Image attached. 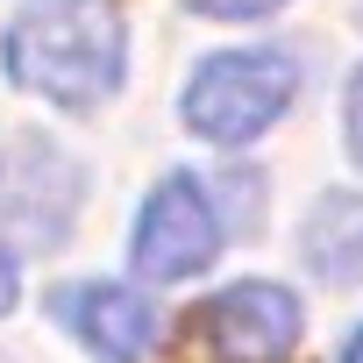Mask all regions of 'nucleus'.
<instances>
[{"mask_svg":"<svg viewBox=\"0 0 363 363\" xmlns=\"http://www.w3.org/2000/svg\"><path fill=\"white\" fill-rule=\"evenodd\" d=\"M299 100V65L285 50H221L186 79V128L214 150H242L257 135H271L285 121V107Z\"/></svg>","mask_w":363,"mask_h":363,"instance_id":"f03ea898","label":"nucleus"},{"mask_svg":"<svg viewBox=\"0 0 363 363\" xmlns=\"http://www.w3.org/2000/svg\"><path fill=\"white\" fill-rule=\"evenodd\" d=\"M342 363H363V328H356V335L342 342Z\"/></svg>","mask_w":363,"mask_h":363,"instance_id":"9d476101","label":"nucleus"},{"mask_svg":"<svg viewBox=\"0 0 363 363\" xmlns=\"http://www.w3.org/2000/svg\"><path fill=\"white\" fill-rule=\"evenodd\" d=\"M342 135H349V157L363 164V65L349 72V93H342Z\"/></svg>","mask_w":363,"mask_h":363,"instance_id":"6e6552de","label":"nucleus"},{"mask_svg":"<svg viewBox=\"0 0 363 363\" xmlns=\"http://www.w3.org/2000/svg\"><path fill=\"white\" fill-rule=\"evenodd\" d=\"M299 250H306L313 278L363 285V193H320L299 228Z\"/></svg>","mask_w":363,"mask_h":363,"instance_id":"423d86ee","label":"nucleus"},{"mask_svg":"<svg viewBox=\"0 0 363 363\" xmlns=\"http://www.w3.org/2000/svg\"><path fill=\"white\" fill-rule=\"evenodd\" d=\"M0 65L22 93H43L86 114L121 93V72H128L121 8L114 0H22L8 36H0Z\"/></svg>","mask_w":363,"mask_h":363,"instance_id":"f257e3e1","label":"nucleus"},{"mask_svg":"<svg viewBox=\"0 0 363 363\" xmlns=\"http://www.w3.org/2000/svg\"><path fill=\"white\" fill-rule=\"evenodd\" d=\"M193 15H207V22H264V15H278L285 0H186Z\"/></svg>","mask_w":363,"mask_h":363,"instance_id":"0eeeda50","label":"nucleus"},{"mask_svg":"<svg viewBox=\"0 0 363 363\" xmlns=\"http://www.w3.org/2000/svg\"><path fill=\"white\" fill-rule=\"evenodd\" d=\"M135 271L150 285H186L221 257V214L193 171H164L135 214Z\"/></svg>","mask_w":363,"mask_h":363,"instance_id":"7ed1b4c3","label":"nucleus"},{"mask_svg":"<svg viewBox=\"0 0 363 363\" xmlns=\"http://www.w3.org/2000/svg\"><path fill=\"white\" fill-rule=\"evenodd\" d=\"M299 328H306L299 299L271 278H242V285L214 292L200 313V342L214 363H285L299 349Z\"/></svg>","mask_w":363,"mask_h":363,"instance_id":"20e7f679","label":"nucleus"},{"mask_svg":"<svg viewBox=\"0 0 363 363\" xmlns=\"http://www.w3.org/2000/svg\"><path fill=\"white\" fill-rule=\"evenodd\" d=\"M50 320L100 363H143L157 342V306L121 278H72L50 292Z\"/></svg>","mask_w":363,"mask_h":363,"instance_id":"39448f33","label":"nucleus"},{"mask_svg":"<svg viewBox=\"0 0 363 363\" xmlns=\"http://www.w3.org/2000/svg\"><path fill=\"white\" fill-rule=\"evenodd\" d=\"M15 299H22V264H15L8 242H0V313H15Z\"/></svg>","mask_w":363,"mask_h":363,"instance_id":"1a4fd4ad","label":"nucleus"}]
</instances>
